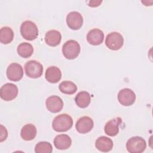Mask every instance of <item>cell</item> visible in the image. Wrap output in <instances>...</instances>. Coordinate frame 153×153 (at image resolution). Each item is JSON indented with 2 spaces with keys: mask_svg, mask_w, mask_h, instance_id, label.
I'll return each mask as SVG.
<instances>
[{
  "mask_svg": "<svg viewBox=\"0 0 153 153\" xmlns=\"http://www.w3.org/2000/svg\"><path fill=\"white\" fill-rule=\"evenodd\" d=\"M73 125L72 117L66 114L56 116L52 123V127L56 131L63 132L71 129Z\"/></svg>",
  "mask_w": 153,
  "mask_h": 153,
  "instance_id": "1",
  "label": "cell"
},
{
  "mask_svg": "<svg viewBox=\"0 0 153 153\" xmlns=\"http://www.w3.org/2000/svg\"><path fill=\"white\" fill-rule=\"evenodd\" d=\"M20 33L23 38L25 39L32 41L37 38L38 35V29L33 22L26 20L21 25Z\"/></svg>",
  "mask_w": 153,
  "mask_h": 153,
  "instance_id": "2",
  "label": "cell"
},
{
  "mask_svg": "<svg viewBox=\"0 0 153 153\" xmlns=\"http://www.w3.org/2000/svg\"><path fill=\"white\" fill-rule=\"evenodd\" d=\"M81 50L79 43L73 39L67 41L63 45L62 53L63 56L68 59L72 60L76 58L79 54Z\"/></svg>",
  "mask_w": 153,
  "mask_h": 153,
  "instance_id": "3",
  "label": "cell"
},
{
  "mask_svg": "<svg viewBox=\"0 0 153 153\" xmlns=\"http://www.w3.org/2000/svg\"><path fill=\"white\" fill-rule=\"evenodd\" d=\"M146 147L145 140L141 137L134 136L130 138L126 143V148L130 153H142Z\"/></svg>",
  "mask_w": 153,
  "mask_h": 153,
  "instance_id": "4",
  "label": "cell"
},
{
  "mask_svg": "<svg viewBox=\"0 0 153 153\" xmlns=\"http://www.w3.org/2000/svg\"><path fill=\"white\" fill-rule=\"evenodd\" d=\"M25 71L27 76L32 78H37L42 75L43 66L36 60H29L25 65Z\"/></svg>",
  "mask_w": 153,
  "mask_h": 153,
  "instance_id": "5",
  "label": "cell"
},
{
  "mask_svg": "<svg viewBox=\"0 0 153 153\" xmlns=\"http://www.w3.org/2000/svg\"><path fill=\"white\" fill-rule=\"evenodd\" d=\"M124 44V38L121 33L117 32H112L109 33L105 39L106 47L112 50L120 49Z\"/></svg>",
  "mask_w": 153,
  "mask_h": 153,
  "instance_id": "6",
  "label": "cell"
},
{
  "mask_svg": "<svg viewBox=\"0 0 153 153\" xmlns=\"http://www.w3.org/2000/svg\"><path fill=\"white\" fill-rule=\"evenodd\" d=\"M18 94V88L13 83H6L0 89V96L5 101L14 99Z\"/></svg>",
  "mask_w": 153,
  "mask_h": 153,
  "instance_id": "7",
  "label": "cell"
},
{
  "mask_svg": "<svg viewBox=\"0 0 153 153\" xmlns=\"http://www.w3.org/2000/svg\"><path fill=\"white\" fill-rule=\"evenodd\" d=\"M118 102L123 106H128L133 105L136 100V94L134 91L128 88L121 89L118 93Z\"/></svg>",
  "mask_w": 153,
  "mask_h": 153,
  "instance_id": "8",
  "label": "cell"
},
{
  "mask_svg": "<svg viewBox=\"0 0 153 153\" xmlns=\"http://www.w3.org/2000/svg\"><path fill=\"white\" fill-rule=\"evenodd\" d=\"M6 74L8 79L13 81H18L23 76V70L20 64L12 63L8 66Z\"/></svg>",
  "mask_w": 153,
  "mask_h": 153,
  "instance_id": "9",
  "label": "cell"
},
{
  "mask_svg": "<svg viewBox=\"0 0 153 153\" xmlns=\"http://www.w3.org/2000/svg\"><path fill=\"white\" fill-rule=\"evenodd\" d=\"M66 23L71 29L78 30L80 29L82 25V16L79 12H70L66 17Z\"/></svg>",
  "mask_w": 153,
  "mask_h": 153,
  "instance_id": "10",
  "label": "cell"
},
{
  "mask_svg": "<svg viewBox=\"0 0 153 153\" xmlns=\"http://www.w3.org/2000/svg\"><path fill=\"white\" fill-rule=\"evenodd\" d=\"M93 126L94 123L93 120L88 116H84L79 118L75 125V127L78 132L82 134L90 131Z\"/></svg>",
  "mask_w": 153,
  "mask_h": 153,
  "instance_id": "11",
  "label": "cell"
},
{
  "mask_svg": "<svg viewBox=\"0 0 153 153\" xmlns=\"http://www.w3.org/2000/svg\"><path fill=\"white\" fill-rule=\"evenodd\" d=\"M47 109L51 112L57 113L60 112L63 106L62 99L57 96H51L48 97L45 102Z\"/></svg>",
  "mask_w": 153,
  "mask_h": 153,
  "instance_id": "12",
  "label": "cell"
},
{
  "mask_svg": "<svg viewBox=\"0 0 153 153\" xmlns=\"http://www.w3.org/2000/svg\"><path fill=\"white\" fill-rule=\"evenodd\" d=\"M122 123L120 117H116L108 121L105 126V133L110 136H115L119 132V126Z\"/></svg>",
  "mask_w": 153,
  "mask_h": 153,
  "instance_id": "13",
  "label": "cell"
},
{
  "mask_svg": "<svg viewBox=\"0 0 153 153\" xmlns=\"http://www.w3.org/2000/svg\"><path fill=\"white\" fill-rule=\"evenodd\" d=\"M104 39V33L99 29H93L90 30L87 35L88 42L93 45L100 44Z\"/></svg>",
  "mask_w": 153,
  "mask_h": 153,
  "instance_id": "14",
  "label": "cell"
},
{
  "mask_svg": "<svg viewBox=\"0 0 153 153\" xmlns=\"http://www.w3.org/2000/svg\"><path fill=\"white\" fill-rule=\"evenodd\" d=\"M72 144L71 137L65 134H59L54 139V145L55 147L60 150L68 149Z\"/></svg>",
  "mask_w": 153,
  "mask_h": 153,
  "instance_id": "15",
  "label": "cell"
},
{
  "mask_svg": "<svg viewBox=\"0 0 153 153\" xmlns=\"http://www.w3.org/2000/svg\"><path fill=\"white\" fill-rule=\"evenodd\" d=\"M45 79L50 83H56L59 82L62 77L60 69L54 66L48 67L45 74Z\"/></svg>",
  "mask_w": 153,
  "mask_h": 153,
  "instance_id": "16",
  "label": "cell"
},
{
  "mask_svg": "<svg viewBox=\"0 0 153 153\" xmlns=\"http://www.w3.org/2000/svg\"><path fill=\"white\" fill-rule=\"evenodd\" d=\"M95 146L101 152H109L112 149L113 142L110 138L102 136L96 139Z\"/></svg>",
  "mask_w": 153,
  "mask_h": 153,
  "instance_id": "17",
  "label": "cell"
},
{
  "mask_svg": "<svg viewBox=\"0 0 153 153\" xmlns=\"http://www.w3.org/2000/svg\"><path fill=\"white\" fill-rule=\"evenodd\" d=\"M62 39V35L60 32L57 30H48L45 35L46 44L51 47L58 45Z\"/></svg>",
  "mask_w": 153,
  "mask_h": 153,
  "instance_id": "18",
  "label": "cell"
},
{
  "mask_svg": "<svg viewBox=\"0 0 153 153\" xmlns=\"http://www.w3.org/2000/svg\"><path fill=\"white\" fill-rule=\"evenodd\" d=\"M20 135L25 140H32L36 135V128L33 124H27L21 129Z\"/></svg>",
  "mask_w": 153,
  "mask_h": 153,
  "instance_id": "19",
  "label": "cell"
},
{
  "mask_svg": "<svg viewBox=\"0 0 153 153\" xmlns=\"http://www.w3.org/2000/svg\"><path fill=\"white\" fill-rule=\"evenodd\" d=\"M75 100L78 106L81 108H85L89 105L91 101V96L88 92L82 91L76 94Z\"/></svg>",
  "mask_w": 153,
  "mask_h": 153,
  "instance_id": "20",
  "label": "cell"
},
{
  "mask_svg": "<svg viewBox=\"0 0 153 153\" xmlns=\"http://www.w3.org/2000/svg\"><path fill=\"white\" fill-rule=\"evenodd\" d=\"M17 51L19 55L22 57L28 58L32 55L33 53V48L29 43L22 42L18 45Z\"/></svg>",
  "mask_w": 153,
  "mask_h": 153,
  "instance_id": "21",
  "label": "cell"
},
{
  "mask_svg": "<svg viewBox=\"0 0 153 153\" xmlns=\"http://www.w3.org/2000/svg\"><path fill=\"white\" fill-rule=\"evenodd\" d=\"M14 38V32L11 28L5 26L0 30V41L4 44L10 43Z\"/></svg>",
  "mask_w": 153,
  "mask_h": 153,
  "instance_id": "22",
  "label": "cell"
},
{
  "mask_svg": "<svg viewBox=\"0 0 153 153\" xmlns=\"http://www.w3.org/2000/svg\"><path fill=\"white\" fill-rule=\"evenodd\" d=\"M59 88L62 93L67 94H73L77 90L76 84L70 81H62L59 84Z\"/></svg>",
  "mask_w": 153,
  "mask_h": 153,
  "instance_id": "23",
  "label": "cell"
},
{
  "mask_svg": "<svg viewBox=\"0 0 153 153\" xmlns=\"http://www.w3.org/2000/svg\"><path fill=\"white\" fill-rule=\"evenodd\" d=\"M52 151V145L48 142H40L35 147V152L36 153H51Z\"/></svg>",
  "mask_w": 153,
  "mask_h": 153,
  "instance_id": "24",
  "label": "cell"
},
{
  "mask_svg": "<svg viewBox=\"0 0 153 153\" xmlns=\"http://www.w3.org/2000/svg\"><path fill=\"white\" fill-rule=\"evenodd\" d=\"M8 136V132L5 127H4L2 124L1 125V136H0V141L1 142H3L5 140Z\"/></svg>",
  "mask_w": 153,
  "mask_h": 153,
  "instance_id": "25",
  "label": "cell"
},
{
  "mask_svg": "<svg viewBox=\"0 0 153 153\" xmlns=\"http://www.w3.org/2000/svg\"><path fill=\"white\" fill-rule=\"evenodd\" d=\"M102 1L93 0V1H88V6L91 7H98L102 3Z\"/></svg>",
  "mask_w": 153,
  "mask_h": 153,
  "instance_id": "26",
  "label": "cell"
}]
</instances>
